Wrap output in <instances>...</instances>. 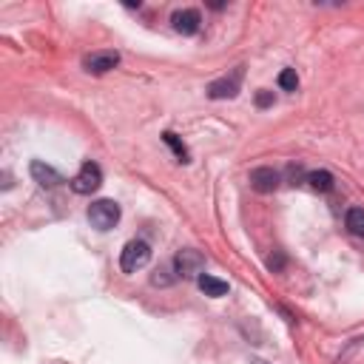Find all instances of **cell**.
I'll use <instances>...</instances> for the list:
<instances>
[{"mask_svg": "<svg viewBox=\"0 0 364 364\" xmlns=\"http://www.w3.org/2000/svg\"><path fill=\"white\" fill-rule=\"evenodd\" d=\"M256 105H259V108H267V105H273V91H267V88L256 91Z\"/></svg>", "mask_w": 364, "mask_h": 364, "instance_id": "obj_15", "label": "cell"}, {"mask_svg": "<svg viewBox=\"0 0 364 364\" xmlns=\"http://www.w3.org/2000/svg\"><path fill=\"white\" fill-rule=\"evenodd\" d=\"M171 23H173V31H176V34L191 37V34H196V31H199L202 17H199V11H196V9H179V11H173Z\"/></svg>", "mask_w": 364, "mask_h": 364, "instance_id": "obj_6", "label": "cell"}, {"mask_svg": "<svg viewBox=\"0 0 364 364\" xmlns=\"http://www.w3.org/2000/svg\"><path fill=\"white\" fill-rule=\"evenodd\" d=\"M307 185L316 193H327V191H333V173L330 171H310L307 173Z\"/></svg>", "mask_w": 364, "mask_h": 364, "instance_id": "obj_11", "label": "cell"}, {"mask_svg": "<svg viewBox=\"0 0 364 364\" xmlns=\"http://www.w3.org/2000/svg\"><path fill=\"white\" fill-rule=\"evenodd\" d=\"M117 63H119V54H117V51H94V54H88V57L82 60L85 71H91V74H105V71H111Z\"/></svg>", "mask_w": 364, "mask_h": 364, "instance_id": "obj_8", "label": "cell"}, {"mask_svg": "<svg viewBox=\"0 0 364 364\" xmlns=\"http://www.w3.org/2000/svg\"><path fill=\"white\" fill-rule=\"evenodd\" d=\"M344 225L353 236H364V208H350L344 216Z\"/></svg>", "mask_w": 364, "mask_h": 364, "instance_id": "obj_12", "label": "cell"}, {"mask_svg": "<svg viewBox=\"0 0 364 364\" xmlns=\"http://www.w3.org/2000/svg\"><path fill=\"white\" fill-rule=\"evenodd\" d=\"M88 222L97 230H111L119 222V205L114 199H97L88 205Z\"/></svg>", "mask_w": 364, "mask_h": 364, "instance_id": "obj_1", "label": "cell"}, {"mask_svg": "<svg viewBox=\"0 0 364 364\" xmlns=\"http://www.w3.org/2000/svg\"><path fill=\"white\" fill-rule=\"evenodd\" d=\"M100 185H102V171H100V165H94V162H85V165L77 171V176L71 179V191H74V193H94Z\"/></svg>", "mask_w": 364, "mask_h": 364, "instance_id": "obj_5", "label": "cell"}, {"mask_svg": "<svg viewBox=\"0 0 364 364\" xmlns=\"http://www.w3.org/2000/svg\"><path fill=\"white\" fill-rule=\"evenodd\" d=\"M279 182H282V176L273 168H253L250 171V188L259 193H273L279 188Z\"/></svg>", "mask_w": 364, "mask_h": 364, "instance_id": "obj_7", "label": "cell"}, {"mask_svg": "<svg viewBox=\"0 0 364 364\" xmlns=\"http://www.w3.org/2000/svg\"><path fill=\"white\" fill-rule=\"evenodd\" d=\"M28 173H31V179H34L37 185H43V188H57V185H63V182H65V179H63L51 165L40 162V159H34V162H31Z\"/></svg>", "mask_w": 364, "mask_h": 364, "instance_id": "obj_9", "label": "cell"}, {"mask_svg": "<svg viewBox=\"0 0 364 364\" xmlns=\"http://www.w3.org/2000/svg\"><path fill=\"white\" fill-rule=\"evenodd\" d=\"M242 77H245V68L236 65L230 71V77H219V80H213L208 85V97L210 100H230V97H236L239 88H242Z\"/></svg>", "mask_w": 364, "mask_h": 364, "instance_id": "obj_4", "label": "cell"}, {"mask_svg": "<svg viewBox=\"0 0 364 364\" xmlns=\"http://www.w3.org/2000/svg\"><path fill=\"white\" fill-rule=\"evenodd\" d=\"M287 179H290V185H296L301 179V168L299 165H287Z\"/></svg>", "mask_w": 364, "mask_h": 364, "instance_id": "obj_16", "label": "cell"}, {"mask_svg": "<svg viewBox=\"0 0 364 364\" xmlns=\"http://www.w3.org/2000/svg\"><path fill=\"white\" fill-rule=\"evenodd\" d=\"M151 262V247H148V242H142V239H131L125 247H122V253H119V267L125 270V273H136L139 267H145Z\"/></svg>", "mask_w": 364, "mask_h": 364, "instance_id": "obj_2", "label": "cell"}, {"mask_svg": "<svg viewBox=\"0 0 364 364\" xmlns=\"http://www.w3.org/2000/svg\"><path fill=\"white\" fill-rule=\"evenodd\" d=\"M162 139H165V142L173 148V154L179 156V162H188V148H185V145L176 139V134H173V131H165V134H162Z\"/></svg>", "mask_w": 364, "mask_h": 364, "instance_id": "obj_14", "label": "cell"}, {"mask_svg": "<svg viewBox=\"0 0 364 364\" xmlns=\"http://www.w3.org/2000/svg\"><path fill=\"white\" fill-rule=\"evenodd\" d=\"M279 88H282V91H296V88H299L296 68H284V71L279 74Z\"/></svg>", "mask_w": 364, "mask_h": 364, "instance_id": "obj_13", "label": "cell"}, {"mask_svg": "<svg viewBox=\"0 0 364 364\" xmlns=\"http://www.w3.org/2000/svg\"><path fill=\"white\" fill-rule=\"evenodd\" d=\"M196 282H199V290H202L205 296L219 299V296L228 293V282H222V279H216V276H210V273H202Z\"/></svg>", "mask_w": 364, "mask_h": 364, "instance_id": "obj_10", "label": "cell"}, {"mask_svg": "<svg viewBox=\"0 0 364 364\" xmlns=\"http://www.w3.org/2000/svg\"><path fill=\"white\" fill-rule=\"evenodd\" d=\"M173 270L182 279H199L202 270H205V256L199 250H193V247H182L173 256Z\"/></svg>", "mask_w": 364, "mask_h": 364, "instance_id": "obj_3", "label": "cell"}]
</instances>
